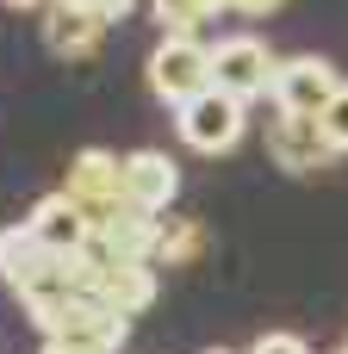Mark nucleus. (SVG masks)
Segmentation results:
<instances>
[{"label": "nucleus", "instance_id": "obj_1", "mask_svg": "<svg viewBox=\"0 0 348 354\" xmlns=\"http://www.w3.org/2000/svg\"><path fill=\"white\" fill-rule=\"evenodd\" d=\"M87 218H93V230H106L118 212H131V193H125V156H112V149H81L75 162H68V187H62Z\"/></svg>", "mask_w": 348, "mask_h": 354}, {"label": "nucleus", "instance_id": "obj_2", "mask_svg": "<svg viewBox=\"0 0 348 354\" xmlns=\"http://www.w3.org/2000/svg\"><path fill=\"white\" fill-rule=\"evenodd\" d=\"M149 87H156V100H168L174 112H181L187 100H199V93L212 87V44H199V37H162L156 56H149Z\"/></svg>", "mask_w": 348, "mask_h": 354}, {"label": "nucleus", "instance_id": "obj_3", "mask_svg": "<svg viewBox=\"0 0 348 354\" xmlns=\"http://www.w3.org/2000/svg\"><path fill=\"white\" fill-rule=\"evenodd\" d=\"M243 106H249V100L224 93V87H205L199 100H187V106L174 112L181 143L199 149V156H224V149H237V143H243Z\"/></svg>", "mask_w": 348, "mask_h": 354}, {"label": "nucleus", "instance_id": "obj_4", "mask_svg": "<svg viewBox=\"0 0 348 354\" xmlns=\"http://www.w3.org/2000/svg\"><path fill=\"white\" fill-rule=\"evenodd\" d=\"M336 87H342V75L324 56H286L280 75H274V87H268V100L286 118H324V106L336 100Z\"/></svg>", "mask_w": 348, "mask_h": 354}, {"label": "nucleus", "instance_id": "obj_5", "mask_svg": "<svg viewBox=\"0 0 348 354\" xmlns=\"http://www.w3.org/2000/svg\"><path fill=\"white\" fill-rule=\"evenodd\" d=\"M274 75H280V62L262 37H218L212 44V87H224L237 100H255V93L274 87Z\"/></svg>", "mask_w": 348, "mask_h": 354}, {"label": "nucleus", "instance_id": "obj_6", "mask_svg": "<svg viewBox=\"0 0 348 354\" xmlns=\"http://www.w3.org/2000/svg\"><path fill=\"white\" fill-rule=\"evenodd\" d=\"M125 330H131V317H118L112 305H100V299L87 292V299H75V305L56 317V330H50L44 342H68V348H81V354H118L125 348Z\"/></svg>", "mask_w": 348, "mask_h": 354}, {"label": "nucleus", "instance_id": "obj_7", "mask_svg": "<svg viewBox=\"0 0 348 354\" xmlns=\"http://www.w3.org/2000/svg\"><path fill=\"white\" fill-rule=\"evenodd\" d=\"M25 230H31L56 261H81V255H87V243H93V218H87L68 193L37 199V205H31V218H25Z\"/></svg>", "mask_w": 348, "mask_h": 354}, {"label": "nucleus", "instance_id": "obj_8", "mask_svg": "<svg viewBox=\"0 0 348 354\" xmlns=\"http://www.w3.org/2000/svg\"><path fill=\"white\" fill-rule=\"evenodd\" d=\"M268 149H274V162H280L286 174H318V168H330V162H336V149H330L324 124H318V118H286V112L274 118Z\"/></svg>", "mask_w": 348, "mask_h": 354}, {"label": "nucleus", "instance_id": "obj_9", "mask_svg": "<svg viewBox=\"0 0 348 354\" xmlns=\"http://www.w3.org/2000/svg\"><path fill=\"white\" fill-rule=\"evenodd\" d=\"M125 193H131L137 212L162 218V212L174 205V193H181L174 156H162V149H131V156H125Z\"/></svg>", "mask_w": 348, "mask_h": 354}, {"label": "nucleus", "instance_id": "obj_10", "mask_svg": "<svg viewBox=\"0 0 348 354\" xmlns=\"http://www.w3.org/2000/svg\"><path fill=\"white\" fill-rule=\"evenodd\" d=\"M44 44H50L56 56L81 62V56H93V50L106 44V19L87 12V6H75V0H50V6H44Z\"/></svg>", "mask_w": 348, "mask_h": 354}, {"label": "nucleus", "instance_id": "obj_11", "mask_svg": "<svg viewBox=\"0 0 348 354\" xmlns=\"http://www.w3.org/2000/svg\"><path fill=\"white\" fill-rule=\"evenodd\" d=\"M87 286H93V299L112 305L118 317H137V311L156 299V261H118V268H106V274H87Z\"/></svg>", "mask_w": 348, "mask_h": 354}, {"label": "nucleus", "instance_id": "obj_12", "mask_svg": "<svg viewBox=\"0 0 348 354\" xmlns=\"http://www.w3.org/2000/svg\"><path fill=\"white\" fill-rule=\"evenodd\" d=\"M56 268V255L25 230V224H12V230H0V280L12 286V292H25L31 280H44Z\"/></svg>", "mask_w": 348, "mask_h": 354}, {"label": "nucleus", "instance_id": "obj_13", "mask_svg": "<svg viewBox=\"0 0 348 354\" xmlns=\"http://www.w3.org/2000/svg\"><path fill=\"white\" fill-rule=\"evenodd\" d=\"M149 6H156V19H162L168 37H193V31H199L212 12H224L230 0H149Z\"/></svg>", "mask_w": 348, "mask_h": 354}, {"label": "nucleus", "instance_id": "obj_14", "mask_svg": "<svg viewBox=\"0 0 348 354\" xmlns=\"http://www.w3.org/2000/svg\"><path fill=\"white\" fill-rule=\"evenodd\" d=\"M199 243H205V236H199L193 218H168V224H162V243H156V261H193Z\"/></svg>", "mask_w": 348, "mask_h": 354}, {"label": "nucleus", "instance_id": "obj_15", "mask_svg": "<svg viewBox=\"0 0 348 354\" xmlns=\"http://www.w3.org/2000/svg\"><path fill=\"white\" fill-rule=\"evenodd\" d=\"M318 124H324V137H330V149H336V156H348V81L336 87V100L324 106V118H318Z\"/></svg>", "mask_w": 348, "mask_h": 354}, {"label": "nucleus", "instance_id": "obj_16", "mask_svg": "<svg viewBox=\"0 0 348 354\" xmlns=\"http://www.w3.org/2000/svg\"><path fill=\"white\" fill-rule=\"evenodd\" d=\"M249 354H311V348H305L299 336H286V330H274V336H262V342H255Z\"/></svg>", "mask_w": 348, "mask_h": 354}, {"label": "nucleus", "instance_id": "obj_17", "mask_svg": "<svg viewBox=\"0 0 348 354\" xmlns=\"http://www.w3.org/2000/svg\"><path fill=\"white\" fill-rule=\"evenodd\" d=\"M230 12H243V19H268V12H280V0H230Z\"/></svg>", "mask_w": 348, "mask_h": 354}, {"label": "nucleus", "instance_id": "obj_18", "mask_svg": "<svg viewBox=\"0 0 348 354\" xmlns=\"http://www.w3.org/2000/svg\"><path fill=\"white\" fill-rule=\"evenodd\" d=\"M37 354H81V348H68V342H44Z\"/></svg>", "mask_w": 348, "mask_h": 354}, {"label": "nucleus", "instance_id": "obj_19", "mask_svg": "<svg viewBox=\"0 0 348 354\" xmlns=\"http://www.w3.org/2000/svg\"><path fill=\"white\" fill-rule=\"evenodd\" d=\"M6 6H50V0H6Z\"/></svg>", "mask_w": 348, "mask_h": 354}, {"label": "nucleus", "instance_id": "obj_20", "mask_svg": "<svg viewBox=\"0 0 348 354\" xmlns=\"http://www.w3.org/2000/svg\"><path fill=\"white\" fill-rule=\"evenodd\" d=\"M205 354H230V348H205Z\"/></svg>", "mask_w": 348, "mask_h": 354}, {"label": "nucleus", "instance_id": "obj_21", "mask_svg": "<svg viewBox=\"0 0 348 354\" xmlns=\"http://www.w3.org/2000/svg\"><path fill=\"white\" fill-rule=\"evenodd\" d=\"M342 354H348V348H342Z\"/></svg>", "mask_w": 348, "mask_h": 354}]
</instances>
